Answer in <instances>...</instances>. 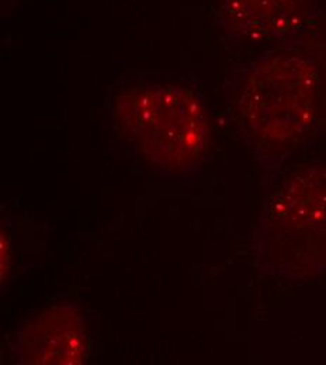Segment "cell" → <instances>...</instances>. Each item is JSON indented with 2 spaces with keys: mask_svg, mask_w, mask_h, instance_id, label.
Here are the masks:
<instances>
[{
  "mask_svg": "<svg viewBox=\"0 0 326 365\" xmlns=\"http://www.w3.org/2000/svg\"><path fill=\"white\" fill-rule=\"evenodd\" d=\"M1 281L4 282L7 278V274L10 270V262H11V242H10V233L4 225L1 227Z\"/></svg>",
  "mask_w": 326,
  "mask_h": 365,
  "instance_id": "cell-6",
  "label": "cell"
},
{
  "mask_svg": "<svg viewBox=\"0 0 326 365\" xmlns=\"http://www.w3.org/2000/svg\"><path fill=\"white\" fill-rule=\"evenodd\" d=\"M263 267L287 279L326 272V160L288 172L266 200L256 233Z\"/></svg>",
  "mask_w": 326,
  "mask_h": 365,
  "instance_id": "cell-3",
  "label": "cell"
},
{
  "mask_svg": "<svg viewBox=\"0 0 326 365\" xmlns=\"http://www.w3.org/2000/svg\"><path fill=\"white\" fill-rule=\"evenodd\" d=\"M117 134L141 156L170 175L200 168L210 143L201 96L183 85H133L111 103Z\"/></svg>",
  "mask_w": 326,
  "mask_h": 365,
  "instance_id": "cell-2",
  "label": "cell"
},
{
  "mask_svg": "<svg viewBox=\"0 0 326 365\" xmlns=\"http://www.w3.org/2000/svg\"><path fill=\"white\" fill-rule=\"evenodd\" d=\"M321 11L320 0H217L220 26L233 46L287 38L302 31Z\"/></svg>",
  "mask_w": 326,
  "mask_h": 365,
  "instance_id": "cell-4",
  "label": "cell"
},
{
  "mask_svg": "<svg viewBox=\"0 0 326 365\" xmlns=\"http://www.w3.org/2000/svg\"><path fill=\"white\" fill-rule=\"evenodd\" d=\"M235 114L250 148L284 159L326 127V11L275 41L236 79Z\"/></svg>",
  "mask_w": 326,
  "mask_h": 365,
  "instance_id": "cell-1",
  "label": "cell"
},
{
  "mask_svg": "<svg viewBox=\"0 0 326 365\" xmlns=\"http://www.w3.org/2000/svg\"><path fill=\"white\" fill-rule=\"evenodd\" d=\"M86 320L73 305H55L24 320L16 333L14 356L24 365H78L88 359Z\"/></svg>",
  "mask_w": 326,
  "mask_h": 365,
  "instance_id": "cell-5",
  "label": "cell"
}]
</instances>
